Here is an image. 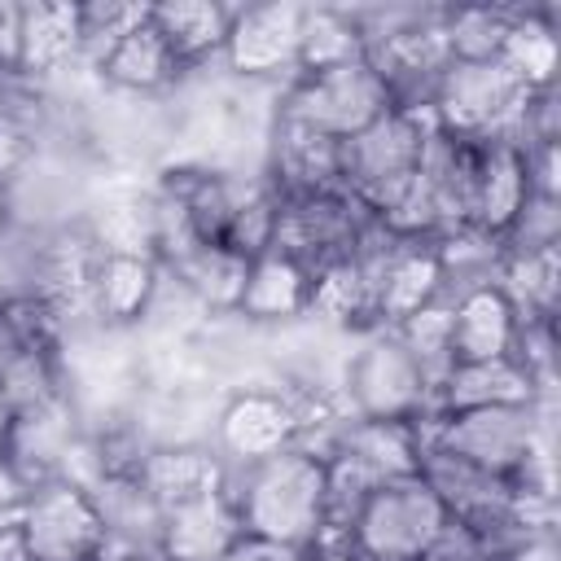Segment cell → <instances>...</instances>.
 I'll return each mask as SVG.
<instances>
[{"mask_svg": "<svg viewBox=\"0 0 561 561\" xmlns=\"http://www.w3.org/2000/svg\"><path fill=\"white\" fill-rule=\"evenodd\" d=\"M92 504L105 522V535H118V539H136V543H153L158 548V535H162V504L158 495L145 486L140 473H105L96 478L92 486Z\"/></svg>", "mask_w": 561, "mask_h": 561, "instance_id": "d4e9b609", "label": "cell"}, {"mask_svg": "<svg viewBox=\"0 0 561 561\" xmlns=\"http://www.w3.org/2000/svg\"><path fill=\"white\" fill-rule=\"evenodd\" d=\"M500 259H526L543 250H561V193H530L522 210L495 237Z\"/></svg>", "mask_w": 561, "mask_h": 561, "instance_id": "f1b7e54d", "label": "cell"}, {"mask_svg": "<svg viewBox=\"0 0 561 561\" xmlns=\"http://www.w3.org/2000/svg\"><path fill=\"white\" fill-rule=\"evenodd\" d=\"M302 438L289 394L276 381H245L224 390L215 425H210V451L228 473L259 465Z\"/></svg>", "mask_w": 561, "mask_h": 561, "instance_id": "52a82bcc", "label": "cell"}, {"mask_svg": "<svg viewBox=\"0 0 561 561\" xmlns=\"http://www.w3.org/2000/svg\"><path fill=\"white\" fill-rule=\"evenodd\" d=\"M79 438H83V421H79L70 394L57 403L31 408V412H13V430L0 451V478L13 486V495L57 482V478H66Z\"/></svg>", "mask_w": 561, "mask_h": 561, "instance_id": "8fae6325", "label": "cell"}, {"mask_svg": "<svg viewBox=\"0 0 561 561\" xmlns=\"http://www.w3.org/2000/svg\"><path fill=\"white\" fill-rule=\"evenodd\" d=\"M311 294H316V272L289 250L272 245L259 259H250L237 316L254 329H280L311 316Z\"/></svg>", "mask_w": 561, "mask_h": 561, "instance_id": "5bb4252c", "label": "cell"}, {"mask_svg": "<svg viewBox=\"0 0 561 561\" xmlns=\"http://www.w3.org/2000/svg\"><path fill=\"white\" fill-rule=\"evenodd\" d=\"M237 539H241L237 508H232L228 491H215L202 500L171 504L162 513L158 552H162V561H219Z\"/></svg>", "mask_w": 561, "mask_h": 561, "instance_id": "ffe728a7", "label": "cell"}, {"mask_svg": "<svg viewBox=\"0 0 561 561\" xmlns=\"http://www.w3.org/2000/svg\"><path fill=\"white\" fill-rule=\"evenodd\" d=\"M18 355H22V346H18L13 329H9V324H4V316H0V381H4V373L18 364Z\"/></svg>", "mask_w": 561, "mask_h": 561, "instance_id": "8d00e7d4", "label": "cell"}, {"mask_svg": "<svg viewBox=\"0 0 561 561\" xmlns=\"http://www.w3.org/2000/svg\"><path fill=\"white\" fill-rule=\"evenodd\" d=\"M364 57V35L351 13V4H307L302 13V35H298V70H329Z\"/></svg>", "mask_w": 561, "mask_h": 561, "instance_id": "4316f807", "label": "cell"}, {"mask_svg": "<svg viewBox=\"0 0 561 561\" xmlns=\"http://www.w3.org/2000/svg\"><path fill=\"white\" fill-rule=\"evenodd\" d=\"M508 26H513V0L443 4L438 39H443L447 61H500Z\"/></svg>", "mask_w": 561, "mask_h": 561, "instance_id": "484cf974", "label": "cell"}, {"mask_svg": "<svg viewBox=\"0 0 561 561\" xmlns=\"http://www.w3.org/2000/svg\"><path fill=\"white\" fill-rule=\"evenodd\" d=\"M500 66L522 88H552L561 79V4L513 0V26L500 48Z\"/></svg>", "mask_w": 561, "mask_h": 561, "instance_id": "d6986e66", "label": "cell"}, {"mask_svg": "<svg viewBox=\"0 0 561 561\" xmlns=\"http://www.w3.org/2000/svg\"><path fill=\"white\" fill-rule=\"evenodd\" d=\"M92 561H162V552H158L153 543H136V539H118V535H105Z\"/></svg>", "mask_w": 561, "mask_h": 561, "instance_id": "e575fe53", "label": "cell"}, {"mask_svg": "<svg viewBox=\"0 0 561 561\" xmlns=\"http://www.w3.org/2000/svg\"><path fill=\"white\" fill-rule=\"evenodd\" d=\"M241 535L307 548L329 522V460L311 443H294L224 482Z\"/></svg>", "mask_w": 561, "mask_h": 561, "instance_id": "6da1fadb", "label": "cell"}, {"mask_svg": "<svg viewBox=\"0 0 561 561\" xmlns=\"http://www.w3.org/2000/svg\"><path fill=\"white\" fill-rule=\"evenodd\" d=\"M276 219H280L276 193H272L263 180H254V184L245 188V197H241V206H237L228 232H224V245H228L232 254H241V259H259L263 250L276 245Z\"/></svg>", "mask_w": 561, "mask_h": 561, "instance_id": "f546056e", "label": "cell"}, {"mask_svg": "<svg viewBox=\"0 0 561 561\" xmlns=\"http://www.w3.org/2000/svg\"><path fill=\"white\" fill-rule=\"evenodd\" d=\"M145 486L158 495L162 508L184 504V500H202L224 491L228 469L219 465V456L210 451V443H193V447H158L145 469H140Z\"/></svg>", "mask_w": 561, "mask_h": 561, "instance_id": "cb8c5ba5", "label": "cell"}, {"mask_svg": "<svg viewBox=\"0 0 561 561\" xmlns=\"http://www.w3.org/2000/svg\"><path fill=\"white\" fill-rule=\"evenodd\" d=\"M500 289L517 307V320H557L561 302V250L526 254V259H500L495 272Z\"/></svg>", "mask_w": 561, "mask_h": 561, "instance_id": "83f0119b", "label": "cell"}, {"mask_svg": "<svg viewBox=\"0 0 561 561\" xmlns=\"http://www.w3.org/2000/svg\"><path fill=\"white\" fill-rule=\"evenodd\" d=\"M13 228V193H9V175H0V237Z\"/></svg>", "mask_w": 561, "mask_h": 561, "instance_id": "74e56055", "label": "cell"}, {"mask_svg": "<svg viewBox=\"0 0 561 561\" xmlns=\"http://www.w3.org/2000/svg\"><path fill=\"white\" fill-rule=\"evenodd\" d=\"M337 394L346 416L416 425L434 416V386L394 329H368L351 337Z\"/></svg>", "mask_w": 561, "mask_h": 561, "instance_id": "7a4b0ae2", "label": "cell"}, {"mask_svg": "<svg viewBox=\"0 0 561 561\" xmlns=\"http://www.w3.org/2000/svg\"><path fill=\"white\" fill-rule=\"evenodd\" d=\"M162 267L149 254H101L88 280V311L105 329H140Z\"/></svg>", "mask_w": 561, "mask_h": 561, "instance_id": "ac0fdd59", "label": "cell"}, {"mask_svg": "<svg viewBox=\"0 0 561 561\" xmlns=\"http://www.w3.org/2000/svg\"><path fill=\"white\" fill-rule=\"evenodd\" d=\"M495 561H557V535H539V539H530V543H522Z\"/></svg>", "mask_w": 561, "mask_h": 561, "instance_id": "d590c367", "label": "cell"}, {"mask_svg": "<svg viewBox=\"0 0 561 561\" xmlns=\"http://www.w3.org/2000/svg\"><path fill=\"white\" fill-rule=\"evenodd\" d=\"M530 167H526V149L513 145L504 131L482 136L478 149V180H473V215L469 228L486 232L491 241L504 232V224L522 210V202L530 197Z\"/></svg>", "mask_w": 561, "mask_h": 561, "instance_id": "e0dca14e", "label": "cell"}, {"mask_svg": "<svg viewBox=\"0 0 561 561\" xmlns=\"http://www.w3.org/2000/svg\"><path fill=\"white\" fill-rule=\"evenodd\" d=\"M149 22L162 35V44L175 53L184 75H193V70H206V66L219 61L224 39H228V22H232V4H219V0H158V4H149Z\"/></svg>", "mask_w": 561, "mask_h": 561, "instance_id": "44dd1931", "label": "cell"}, {"mask_svg": "<svg viewBox=\"0 0 561 561\" xmlns=\"http://www.w3.org/2000/svg\"><path fill=\"white\" fill-rule=\"evenodd\" d=\"M539 399L522 364L508 359H486V364H451L447 377L434 390V416L438 412H465V408H486V403H526Z\"/></svg>", "mask_w": 561, "mask_h": 561, "instance_id": "603a6c76", "label": "cell"}, {"mask_svg": "<svg viewBox=\"0 0 561 561\" xmlns=\"http://www.w3.org/2000/svg\"><path fill=\"white\" fill-rule=\"evenodd\" d=\"M145 13H149V4H131V0H92V4H79V57L96 70V61L131 26H140Z\"/></svg>", "mask_w": 561, "mask_h": 561, "instance_id": "4dcf8cb0", "label": "cell"}, {"mask_svg": "<svg viewBox=\"0 0 561 561\" xmlns=\"http://www.w3.org/2000/svg\"><path fill=\"white\" fill-rule=\"evenodd\" d=\"M276 202H280L276 245L302 259L311 272L355 259L364 237L377 224V215L346 188H316V193H294Z\"/></svg>", "mask_w": 561, "mask_h": 561, "instance_id": "8992f818", "label": "cell"}, {"mask_svg": "<svg viewBox=\"0 0 561 561\" xmlns=\"http://www.w3.org/2000/svg\"><path fill=\"white\" fill-rule=\"evenodd\" d=\"M18 508L31 561H92L105 539V522L92 504V491L79 482L57 478L31 486L18 495Z\"/></svg>", "mask_w": 561, "mask_h": 561, "instance_id": "9c48e42d", "label": "cell"}, {"mask_svg": "<svg viewBox=\"0 0 561 561\" xmlns=\"http://www.w3.org/2000/svg\"><path fill=\"white\" fill-rule=\"evenodd\" d=\"M219 561H307V548H289V543H272L259 535H241Z\"/></svg>", "mask_w": 561, "mask_h": 561, "instance_id": "d6a6232c", "label": "cell"}, {"mask_svg": "<svg viewBox=\"0 0 561 561\" xmlns=\"http://www.w3.org/2000/svg\"><path fill=\"white\" fill-rule=\"evenodd\" d=\"M517 101L522 83L500 61H447L434 83L430 118L456 136H495L508 127Z\"/></svg>", "mask_w": 561, "mask_h": 561, "instance_id": "30bf717a", "label": "cell"}, {"mask_svg": "<svg viewBox=\"0 0 561 561\" xmlns=\"http://www.w3.org/2000/svg\"><path fill=\"white\" fill-rule=\"evenodd\" d=\"M96 79H101L105 92L136 96V101H162L184 83V66L175 61V53L162 44V35L153 31V22L145 13V22L131 26L96 61Z\"/></svg>", "mask_w": 561, "mask_h": 561, "instance_id": "9a60e30c", "label": "cell"}, {"mask_svg": "<svg viewBox=\"0 0 561 561\" xmlns=\"http://www.w3.org/2000/svg\"><path fill=\"white\" fill-rule=\"evenodd\" d=\"M386 110H394V105H390V92H386V83L368 57L346 61V66H329V70L289 75L280 83V101H276L280 118H289L316 136H329V140L359 136Z\"/></svg>", "mask_w": 561, "mask_h": 561, "instance_id": "277c9868", "label": "cell"}, {"mask_svg": "<svg viewBox=\"0 0 561 561\" xmlns=\"http://www.w3.org/2000/svg\"><path fill=\"white\" fill-rule=\"evenodd\" d=\"M447 302V276L434 241H399L377 272V324L394 329L408 316Z\"/></svg>", "mask_w": 561, "mask_h": 561, "instance_id": "2e32d148", "label": "cell"}, {"mask_svg": "<svg viewBox=\"0 0 561 561\" xmlns=\"http://www.w3.org/2000/svg\"><path fill=\"white\" fill-rule=\"evenodd\" d=\"M9 430H13V408L0 399V451H4V443H9Z\"/></svg>", "mask_w": 561, "mask_h": 561, "instance_id": "f35d334b", "label": "cell"}, {"mask_svg": "<svg viewBox=\"0 0 561 561\" xmlns=\"http://www.w3.org/2000/svg\"><path fill=\"white\" fill-rule=\"evenodd\" d=\"M434 118L421 110H386L373 127L337 140V184L373 215H386L416 180Z\"/></svg>", "mask_w": 561, "mask_h": 561, "instance_id": "3957f363", "label": "cell"}, {"mask_svg": "<svg viewBox=\"0 0 561 561\" xmlns=\"http://www.w3.org/2000/svg\"><path fill=\"white\" fill-rule=\"evenodd\" d=\"M416 561H495V557H491V548H486L465 522L447 517V526L434 535V543H430Z\"/></svg>", "mask_w": 561, "mask_h": 561, "instance_id": "1f68e13d", "label": "cell"}, {"mask_svg": "<svg viewBox=\"0 0 561 561\" xmlns=\"http://www.w3.org/2000/svg\"><path fill=\"white\" fill-rule=\"evenodd\" d=\"M0 561H31L26 530H22V508L18 495L0 500Z\"/></svg>", "mask_w": 561, "mask_h": 561, "instance_id": "836d02e7", "label": "cell"}, {"mask_svg": "<svg viewBox=\"0 0 561 561\" xmlns=\"http://www.w3.org/2000/svg\"><path fill=\"white\" fill-rule=\"evenodd\" d=\"M79 61V4H18V66L26 75L53 79Z\"/></svg>", "mask_w": 561, "mask_h": 561, "instance_id": "7402d4cb", "label": "cell"}, {"mask_svg": "<svg viewBox=\"0 0 561 561\" xmlns=\"http://www.w3.org/2000/svg\"><path fill=\"white\" fill-rule=\"evenodd\" d=\"M307 4H232L228 39L219 53V70L237 83L280 88L298 70V35H302Z\"/></svg>", "mask_w": 561, "mask_h": 561, "instance_id": "ba28073f", "label": "cell"}, {"mask_svg": "<svg viewBox=\"0 0 561 561\" xmlns=\"http://www.w3.org/2000/svg\"><path fill=\"white\" fill-rule=\"evenodd\" d=\"M517 307L500 289V280L469 285L447 298V342H451V364H486V359H508L517 346Z\"/></svg>", "mask_w": 561, "mask_h": 561, "instance_id": "7c38bea8", "label": "cell"}, {"mask_svg": "<svg viewBox=\"0 0 561 561\" xmlns=\"http://www.w3.org/2000/svg\"><path fill=\"white\" fill-rule=\"evenodd\" d=\"M447 504L421 473L377 482L346 522V539L359 561H416L447 526Z\"/></svg>", "mask_w": 561, "mask_h": 561, "instance_id": "5b68a950", "label": "cell"}, {"mask_svg": "<svg viewBox=\"0 0 561 561\" xmlns=\"http://www.w3.org/2000/svg\"><path fill=\"white\" fill-rule=\"evenodd\" d=\"M324 456H342L359 465L368 478L390 482V478H412L421 469L425 451V421H368V416H342L324 447Z\"/></svg>", "mask_w": 561, "mask_h": 561, "instance_id": "4fadbf2b", "label": "cell"}]
</instances>
